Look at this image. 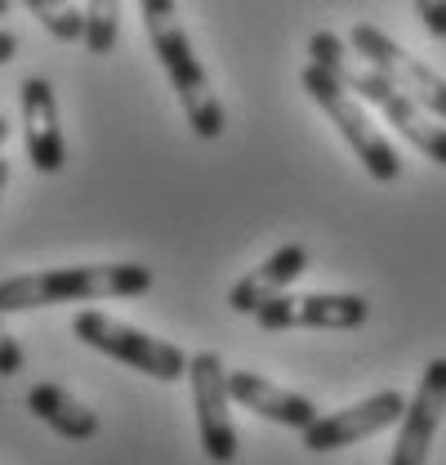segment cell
<instances>
[{
	"mask_svg": "<svg viewBox=\"0 0 446 465\" xmlns=\"http://www.w3.org/2000/svg\"><path fill=\"white\" fill-rule=\"evenodd\" d=\"M308 63L326 67L339 85H348L362 104H371L389 125H397V134L411 139L429 162L446 166V125H438L433 113H429L424 104H415L402 85H393L384 72H375L366 58L353 54V45H348L344 36H334L326 27L313 32V41H308Z\"/></svg>",
	"mask_w": 446,
	"mask_h": 465,
	"instance_id": "obj_1",
	"label": "cell"
},
{
	"mask_svg": "<svg viewBox=\"0 0 446 465\" xmlns=\"http://www.w3.org/2000/svg\"><path fill=\"white\" fill-rule=\"evenodd\" d=\"M152 291L148 264H72V269H41L0 278V313H32L50 304H81V300H130Z\"/></svg>",
	"mask_w": 446,
	"mask_h": 465,
	"instance_id": "obj_2",
	"label": "cell"
},
{
	"mask_svg": "<svg viewBox=\"0 0 446 465\" xmlns=\"http://www.w3.org/2000/svg\"><path fill=\"white\" fill-rule=\"evenodd\" d=\"M143 9V27H148V41H152V54L161 58V72L170 76V90L179 94V108L188 116L192 134L197 139H219L228 116H223L219 94L210 90V76L201 67V58L192 50L183 23H179V5L174 0H139Z\"/></svg>",
	"mask_w": 446,
	"mask_h": 465,
	"instance_id": "obj_3",
	"label": "cell"
},
{
	"mask_svg": "<svg viewBox=\"0 0 446 465\" xmlns=\"http://www.w3.org/2000/svg\"><path fill=\"white\" fill-rule=\"evenodd\" d=\"M299 85H304V94H308L322 113L331 116V125L344 134V143L353 148V157L362 162V171L371 174L375 183H393V179L402 174V157H397V148L389 143V134L366 116L362 99H357L348 85H339L331 72L317 67V63H308V67L299 72Z\"/></svg>",
	"mask_w": 446,
	"mask_h": 465,
	"instance_id": "obj_4",
	"label": "cell"
},
{
	"mask_svg": "<svg viewBox=\"0 0 446 465\" xmlns=\"http://www.w3.org/2000/svg\"><path fill=\"white\" fill-rule=\"evenodd\" d=\"M72 336H76L81 345L99 349V353H108L116 362H125V367H134V371L161 381V385L188 376V353L174 345V341H157V336H148V331H139V327L112 318V313H99V309L76 313V318H72Z\"/></svg>",
	"mask_w": 446,
	"mask_h": 465,
	"instance_id": "obj_5",
	"label": "cell"
},
{
	"mask_svg": "<svg viewBox=\"0 0 446 465\" xmlns=\"http://www.w3.org/2000/svg\"><path fill=\"white\" fill-rule=\"evenodd\" d=\"M188 385H192V407H197V439L206 461L232 465L241 452L237 425H232V394H228V367L215 349L188 353Z\"/></svg>",
	"mask_w": 446,
	"mask_h": 465,
	"instance_id": "obj_6",
	"label": "cell"
},
{
	"mask_svg": "<svg viewBox=\"0 0 446 465\" xmlns=\"http://www.w3.org/2000/svg\"><path fill=\"white\" fill-rule=\"evenodd\" d=\"M348 45H353L357 58H366L375 72H384L393 85H402L415 104H424L438 121H446V76H438L429 63L406 54L393 36H384V32L371 27V23H357V27L348 32Z\"/></svg>",
	"mask_w": 446,
	"mask_h": 465,
	"instance_id": "obj_7",
	"label": "cell"
},
{
	"mask_svg": "<svg viewBox=\"0 0 446 465\" xmlns=\"http://www.w3.org/2000/svg\"><path fill=\"white\" fill-rule=\"evenodd\" d=\"M371 318V304L366 295H334V291H313V295H277L268 300L255 322L264 331H299V327H313V331H357L366 327Z\"/></svg>",
	"mask_w": 446,
	"mask_h": 465,
	"instance_id": "obj_8",
	"label": "cell"
},
{
	"mask_svg": "<svg viewBox=\"0 0 446 465\" xmlns=\"http://www.w3.org/2000/svg\"><path fill=\"white\" fill-rule=\"evenodd\" d=\"M446 416V358H433L406 399V411L397 420V443L389 465H429V448L438 439V425Z\"/></svg>",
	"mask_w": 446,
	"mask_h": 465,
	"instance_id": "obj_9",
	"label": "cell"
},
{
	"mask_svg": "<svg viewBox=\"0 0 446 465\" xmlns=\"http://www.w3.org/2000/svg\"><path fill=\"white\" fill-rule=\"evenodd\" d=\"M402 411H406V399H402L397 390H380V394H371V399H362V403L339 407L331 416H317V420L304 430V448H308V452L353 448V443H362V439H371V434L397 425Z\"/></svg>",
	"mask_w": 446,
	"mask_h": 465,
	"instance_id": "obj_10",
	"label": "cell"
},
{
	"mask_svg": "<svg viewBox=\"0 0 446 465\" xmlns=\"http://www.w3.org/2000/svg\"><path fill=\"white\" fill-rule=\"evenodd\" d=\"M23 104V139H27V162L41 174H58L67 166V143H63V121H58V94L45 76H27L18 85Z\"/></svg>",
	"mask_w": 446,
	"mask_h": 465,
	"instance_id": "obj_11",
	"label": "cell"
},
{
	"mask_svg": "<svg viewBox=\"0 0 446 465\" xmlns=\"http://www.w3.org/2000/svg\"><path fill=\"white\" fill-rule=\"evenodd\" d=\"M304 273H308V246H304V242H286V246H277L259 269H250L237 287L228 291V309H232V313H250V318H255L268 300L286 295V291L304 278Z\"/></svg>",
	"mask_w": 446,
	"mask_h": 465,
	"instance_id": "obj_12",
	"label": "cell"
},
{
	"mask_svg": "<svg viewBox=\"0 0 446 465\" xmlns=\"http://www.w3.org/2000/svg\"><path fill=\"white\" fill-rule=\"evenodd\" d=\"M228 394H232V403H241L246 411L273 420L281 430H299V434H304V430L317 420L313 399H304V394H295V390H281V385H273V381L259 376V371H228Z\"/></svg>",
	"mask_w": 446,
	"mask_h": 465,
	"instance_id": "obj_13",
	"label": "cell"
},
{
	"mask_svg": "<svg viewBox=\"0 0 446 465\" xmlns=\"http://www.w3.org/2000/svg\"><path fill=\"white\" fill-rule=\"evenodd\" d=\"M27 411H32L41 425H50L54 434L72 439V443H85V439L99 434V411H90L76 394H67L54 381H41V385L27 390Z\"/></svg>",
	"mask_w": 446,
	"mask_h": 465,
	"instance_id": "obj_14",
	"label": "cell"
},
{
	"mask_svg": "<svg viewBox=\"0 0 446 465\" xmlns=\"http://www.w3.org/2000/svg\"><path fill=\"white\" fill-rule=\"evenodd\" d=\"M32 9V18H41V27L54 36V41H85V14L72 5V0H23Z\"/></svg>",
	"mask_w": 446,
	"mask_h": 465,
	"instance_id": "obj_15",
	"label": "cell"
},
{
	"mask_svg": "<svg viewBox=\"0 0 446 465\" xmlns=\"http://www.w3.org/2000/svg\"><path fill=\"white\" fill-rule=\"evenodd\" d=\"M121 36V0H90L85 5V50L108 58Z\"/></svg>",
	"mask_w": 446,
	"mask_h": 465,
	"instance_id": "obj_16",
	"label": "cell"
},
{
	"mask_svg": "<svg viewBox=\"0 0 446 465\" xmlns=\"http://www.w3.org/2000/svg\"><path fill=\"white\" fill-rule=\"evenodd\" d=\"M23 367H27V353H23V345L9 336L5 313H0V376H18Z\"/></svg>",
	"mask_w": 446,
	"mask_h": 465,
	"instance_id": "obj_17",
	"label": "cell"
},
{
	"mask_svg": "<svg viewBox=\"0 0 446 465\" xmlns=\"http://www.w3.org/2000/svg\"><path fill=\"white\" fill-rule=\"evenodd\" d=\"M411 5H415L420 23L429 27V36L446 41V0H411Z\"/></svg>",
	"mask_w": 446,
	"mask_h": 465,
	"instance_id": "obj_18",
	"label": "cell"
},
{
	"mask_svg": "<svg viewBox=\"0 0 446 465\" xmlns=\"http://www.w3.org/2000/svg\"><path fill=\"white\" fill-rule=\"evenodd\" d=\"M14 54H18V36H14L9 27H0V67L14 63Z\"/></svg>",
	"mask_w": 446,
	"mask_h": 465,
	"instance_id": "obj_19",
	"label": "cell"
},
{
	"mask_svg": "<svg viewBox=\"0 0 446 465\" xmlns=\"http://www.w3.org/2000/svg\"><path fill=\"white\" fill-rule=\"evenodd\" d=\"M5 188H9V162L0 157V197H5Z\"/></svg>",
	"mask_w": 446,
	"mask_h": 465,
	"instance_id": "obj_20",
	"label": "cell"
},
{
	"mask_svg": "<svg viewBox=\"0 0 446 465\" xmlns=\"http://www.w3.org/2000/svg\"><path fill=\"white\" fill-rule=\"evenodd\" d=\"M5 139H9V121L0 116V143H5Z\"/></svg>",
	"mask_w": 446,
	"mask_h": 465,
	"instance_id": "obj_21",
	"label": "cell"
},
{
	"mask_svg": "<svg viewBox=\"0 0 446 465\" xmlns=\"http://www.w3.org/2000/svg\"><path fill=\"white\" fill-rule=\"evenodd\" d=\"M5 14H9V0H0V18H5Z\"/></svg>",
	"mask_w": 446,
	"mask_h": 465,
	"instance_id": "obj_22",
	"label": "cell"
}]
</instances>
